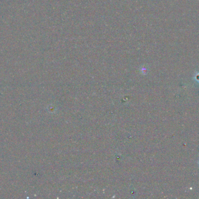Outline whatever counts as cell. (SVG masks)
I'll list each match as a JSON object with an SVG mask.
<instances>
[{
    "mask_svg": "<svg viewBox=\"0 0 199 199\" xmlns=\"http://www.w3.org/2000/svg\"><path fill=\"white\" fill-rule=\"evenodd\" d=\"M196 79L199 81V73L197 74V75H196Z\"/></svg>",
    "mask_w": 199,
    "mask_h": 199,
    "instance_id": "obj_1",
    "label": "cell"
}]
</instances>
